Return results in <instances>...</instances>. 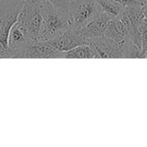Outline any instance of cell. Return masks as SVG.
I'll list each match as a JSON object with an SVG mask.
<instances>
[{
    "label": "cell",
    "mask_w": 147,
    "mask_h": 147,
    "mask_svg": "<svg viewBox=\"0 0 147 147\" xmlns=\"http://www.w3.org/2000/svg\"><path fill=\"white\" fill-rule=\"evenodd\" d=\"M36 5L42 16L39 41L50 42L60 37L70 27L68 10L48 3H39Z\"/></svg>",
    "instance_id": "obj_1"
},
{
    "label": "cell",
    "mask_w": 147,
    "mask_h": 147,
    "mask_svg": "<svg viewBox=\"0 0 147 147\" xmlns=\"http://www.w3.org/2000/svg\"><path fill=\"white\" fill-rule=\"evenodd\" d=\"M47 43L61 52H66L78 46L88 44L82 34L81 28H77L71 26H70L60 37Z\"/></svg>",
    "instance_id": "obj_8"
},
{
    "label": "cell",
    "mask_w": 147,
    "mask_h": 147,
    "mask_svg": "<svg viewBox=\"0 0 147 147\" xmlns=\"http://www.w3.org/2000/svg\"><path fill=\"white\" fill-rule=\"evenodd\" d=\"M71 1H72V0H71Z\"/></svg>",
    "instance_id": "obj_19"
},
{
    "label": "cell",
    "mask_w": 147,
    "mask_h": 147,
    "mask_svg": "<svg viewBox=\"0 0 147 147\" xmlns=\"http://www.w3.org/2000/svg\"><path fill=\"white\" fill-rule=\"evenodd\" d=\"M63 53L65 59H100L96 47L92 44L81 45Z\"/></svg>",
    "instance_id": "obj_11"
},
{
    "label": "cell",
    "mask_w": 147,
    "mask_h": 147,
    "mask_svg": "<svg viewBox=\"0 0 147 147\" xmlns=\"http://www.w3.org/2000/svg\"><path fill=\"white\" fill-rule=\"evenodd\" d=\"M116 2L120 3L121 4H122L123 6H125L126 8L136 5L138 3H141L140 2H139L138 0H115Z\"/></svg>",
    "instance_id": "obj_15"
},
{
    "label": "cell",
    "mask_w": 147,
    "mask_h": 147,
    "mask_svg": "<svg viewBox=\"0 0 147 147\" xmlns=\"http://www.w3.org/2000/svg\"><path fill=\"white\" fill-rule=\"evenodd\" d=\"M141 31H142V48L146 52V50L147 49V22L146 20L142 23Z\"/></svg>",
    "instance_id": "obj_14"
},
{
    "label": "cell",
    "mask_w": 147,
    "mask_h": 147,
    "mask_svg": "<svg viewBox=\"0 0 147 147\" xmlns=\"http://www.w3.org/2000/svg\"><path fill=\"white\" fill-rule=\"evenodd\" d=\"M16 22L22 28L28 35L34 41H39L42 16L36 3L32 0H26L19 14Z\"/></svg>",
    "instance_id": "obj_3"
},
{
    "label": "cell",
    "mask_w": 147,
    "mask_h": 147,
    "mask_svg": "<svg viewBox=\"0 0 147 147\" xmlns=\"http://www.w3.org/2000/svg\"><path fill=\"white\" fill-rule=\"evenodd\" d=\"M103 37L118 43H125L128 40H133V27L127 11L120 17L111 19Z\"/></svg>",
    "instance_id": "obj_5"
},
{
    "label": "cell",
    "mask_w": 147,
    "mask_h": 147,
    "mask_svg": "<svg viewBox=\"0 0 147 147\" xmlns=\"http://www.w3.org/2000/svg\"><path fill=\"white\" fill-rule=\"evenodd\" d=\"M102 12L109 14L112 17H120L126 11L127 8L115 0H96Z\"/></svg>",
    "instance_id": "obj_12"
},
{
    "label": "cell",
    "mask_w": 147,
    "mask_h": 147,
    "mask_svg": "<svg viewBox=\"0 0 147 147\" xmlns=\"http://www.w3.org/2000/svg\"><path fill=\"white\" fill-rule=\"evenodd\" d=\"M144 15H145V18L147 22V7H144Z\"/></svg>",
    "instance_id": "obj_16"
},
{
    "label": "cell",
    "mask_w": 147,
    "mask_h": 147,
    "mask_svg": "<svg viewBox=\"0 0 147 147\" xmlns=\"http://www.w3.org/2000/svg\"><path fill=\"white\" fill-rule=\"evenodd\" d=\"M36 3H48L53 4V6L59 7V8H62L65 9L66 10H68V7L70 4L71 0H32Z\"/></svg>",
    "instance_id": "obj_13"
},
{
    "label": "cell",
    "mask_w": 147,
    "mask_h": 147,
    "mask_svg": "<svg viewBox=\"0 0 147 147\" xmlns=\"http://www.w3.org/2000/svg\"><path fill=\"white\" fill-rule=\"evenodd\" d=\"M64 58V53L47 42L34 43L26 51L25 59H59Z\"/></svg>",
    "instance_id": "obj_10"
},
{
    "label": "cell",
    "mask_w": 147,
    "mask_h": 147,
    "mask_svg": "<svg viewBox=\"0 0 147 147\" xmlns=\"http://www.w3.org/2000/svg\"><path fill=\"white\" fill-rule=\"evenodd\" d=\"M138 1H139V2H140L143 5H144V4L146 3V0H138Z\"/></svg>",
    "instance_id": "obj_17"
},
{
    "label": "cell",
    "mask_w": 147,
    "mask_h": 147,
    "mask_svg": "<svg viewBox=\"0 0 147 147\" xmlns=\"http://www.w3.org/2000/svg\"><path fill=\"white\" fill-rule=\"evenodd\" d=\"M35 42L16 22L10 28L8 37V47L11 51L12 58L25 59L26 51Z\"/></svg>",
    "instance_id": "obj_6"
},
{
    "label": "cell",
    "mask_w": 147,
    "mask_h": 147,
    "mask_svg": "<svg viewBox=\"0 0 147 147\" xmlns=\"http://www.w3.org/2000/svg\"><path fill=\"white\" fill-rule=\"evenodd\" d=\"M146 53H147V49H146Z\"/></svg>",
    "instance_id": "obj_18"
},
{
    "label": "cell",
    "mask_w": 147,
    "mask_h": 147,
    "mask_svg": "<svg viewBox=\"0 0 147 147\" xmlns=\"http://www.w3.org/2000/svg\"><path fill=\"white\" fill-rule=\"evenodd\" d=\"M102 13L96 0H72L68 7L70 26L82 28Z\"/></svg>",
    "instance_id": "obj_2"
},
{
    "label": "cell",
    "mask_w": 147,
    "mask_h": 147,
    "mask_svg": "<svg viewBox=\"0 0 147 147\" xmlns=\"http://www.w3.org/2000/svg\"><path fill=\"white\" fill-rule=\"evenodd\" d=\"M98 54L100 59H126L127 58V42L125 43H118L112 40H109L105 37H101L90 41Z\"/></svg>",
    "instance_id": "obj_7"
},
{
    "label": "cell",
    "mask_w": 147,
    "mask_h": 147,
    "mask_svg": "<svg viewBox=\"0 0 147 147\" xmlns=\"http://www.w3.org/2000/svg\"><path fill=\"white\" fill-rule=\"evenodd\" d=\"M112 18L113 17L109 14L102 12L98 17L95 18L81 28L82 34L88 44H90V41L93 40L103 36Z\"/></svg>",
    "instance_id": "obj_9"
},
{
    "label": "cell",
    "mask_w": 147,
    "mask_h": 147,
    "mask_svg": "<svg viewBox=\"0 0 147 147\" xmlns=\"http://www.w3.org/2000/svg\"><path fill=\"white\" fill-rule=\"evenodd\" d=\"M26 0H0V43L8 47L10 28L16 22Z\"/></svg>",
    "instance_id": "obj_4"
}]
</instances>
